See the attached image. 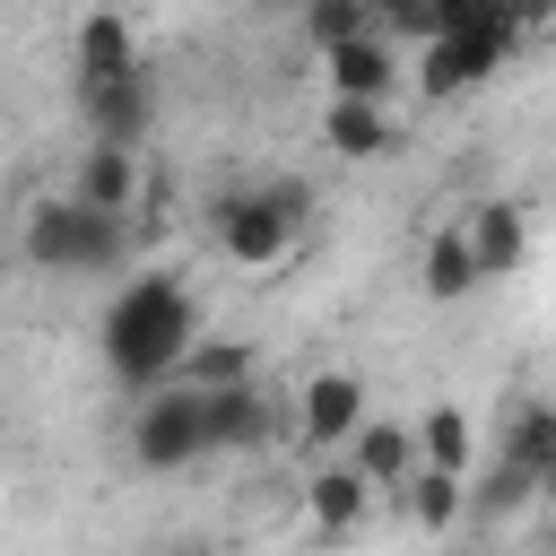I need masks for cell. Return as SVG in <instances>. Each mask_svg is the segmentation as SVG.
Returning a JSON list of instances; mask_svg holds the SVG:
<instances>
[{
    "label": "cell",
    "mask_w": 556,
    "mask_h": 556,
    "mask_svg": "<svg viewBox=\"0 0 556 556\" xmlns=\"http://www.w3.org/2000/svg\"><path fill=\"white\" fill-rule=\"evenodd\" d=\"M200 330H208V321H200V304H191V287H182L174 269H130V278L113 287V304H104L96 348H104V374H113L122 391H165V382L182 374V356H191Z\"/></svg>",
    "instance_id": "6da1fadb"
},
{
    "label": "cell",
    "mask_w": 556,
    "mask_h": 556,
    "mask_svg": "<svg viewBox=\"0 0 556 556\" xmlns=\"http://www.w3.org/2000/svg\"><path fill=\"white\" fill-rule=\"evenodd\" d=\"M130 243H139V217H96L78 208L70 191H43L17 208V235L9 252L43 278H122L130 269Z\"/></svg>",
    "instance_id": "7a4b0ae2"
},
{
    "label": "cell",
    "mask_w": 556,
    "mask_h": 556,
    "mask_svg": "<svg viewBox=\"0 0 556 556\" xmlns=\"http://www.w3.org/2000/svg\"><path fill=\"white\" fill-rule=\"evenodd\" d=\"M539 26H547V17H513V9L478 0V17H469V26H452V35L417 43V61H408V87H417V104H452V96L486 87V78L513 61V43H521V35H539Z\"/></svg>",
    "instance_id": "3957f363"
},
{
    "label": "cell",
    "mask_w": 556,
    "mask_h": 556,
    "mask_svg": "<svg viewBox=\"0 0 556 556\" xmlns=\"http://www.w3.org/2000/svg\"><path fill=\"white\" fill-rule=\"evenodd\" d=\"M304 217H313V191L304 182H252V191H217L208 200L217 261H235V269H278L295 252Z\"/></svg>",
    "instance_id": "277c9868"
},
{
    "label": "cell",
    "mask_w": 556,
    "mask_h": 556,
    "mask_svg": "<svg viewBox=\"0 0 556 556\" xmlns=\"http://www.w3.org/2000/svg\"><path fill=\"white\" fill-rule=\"evenodd\" d=\"M130 460L139 469H191L208 460V426H200V391L165 382V391H139V417H130Z\"/></svg>",
    "instance_id": "5b68a950"
},
{
    "label": "cell",
    "mask_w": 556,
    "mask_h": 556,
    "mask_svg": "<svg viewBox=\"0 0 556 556\" xmlns=\"http://www.w3.org/2000/svg\"><path fill=\"white\" fill-rule=\"evenodd\" d=\"M365 417H374V400H365V374H348V365L304 374V391L287 400V426H295L313 452H339V443H348Z\"/></svg>",
    "instance_id": "8992f818"
},
{
    "label": "cell",
    "mask_w": 556,
    "mask_h": 556,
    "mask_svg": "<svg viewBox=\"0 0 556 556\" xmlns=\"http://www.w3.org/2000/svg\"><path fill=\"white\" fill-rule=\"evenodd\" d=\"M70 96H78L87 148H139L156 130V70H130V78H104V87H70Z\"/></svg>",
    "instance_id": "52a82bcc"
},
{
    "label": "cell",
    "mask_w": 556,
    "mask_h": 556,
    "mask_svg": "<svg viewBox=\"0 0 556 556\" xmlns=\"http://www.w3.org/2000/svg\"><path fill=\"white\" fill-rule=\"evenodd\" d=\"M200 426H208V452H269V443L287 434V400L261 391V382L200 391Z\"/></svg>",
    "instance_id": "ba28073f"
},
{
    "label": "cell",
    "mask_w": 556,
    "mask_h": 556,
    "mask_svg": "<svg viewBox=\"0 0 556 556\" xmlns=\"http://www.w3.org/2000/svg\"><path fill=\"white\" fill-rule=\"evenodd\" d=\"M130 70H148L139 26L122 9H87L70 26V87H104V78H130Z\"/></svg>",
    "instance_id": "9c48e42d"
},
{
    "label": "cell",
    "mask_w": 556,
    "mask_h": 556,
    "mask_svg": "<svg viewBox=\"0 0 556 556\" xmlns=\"http://www.w3.org/2000/svg\"><path fill=\"white\" fill-rule=\"evenodd\" d=\"M70 200L96 208V217H139V200H148V156H139V148H78Z\"/></svg>",
    "instance_id": "30bf717a"
},
{
    "label": "cell",
    "mask_w": 556,
    "mask_h": 556,
    "mask_svg": "<svg viewBox=\"0 0 556 556\" xmlns=\"http://www.w3.org/2000/svg\"><path fill=\"white\" fill-rule=\"evenodd\" d=\"M321 78H330V104H391L408 87V61L382 35H356V43L321 52Z\"/></svg>",
    "instance_id": "8fae6325"
},
{
    "label": "cell",
    "mask_w": 556,
    "mask_h": 556,
    "mask_svg": "<svg viewBox=\"0 0 556 556\" xmlns=\"http://www.w3.org/2000/svg\"><path fill=\"white\" fill-rule=\"evenodd\" d=\"M330 460H339V469H348V478H356L365 495H391V486H400V478L417 469L408 417H365V426H356V434H348V443H339Z\"/></svg>",
    "instance_id": "7c38bea8"
},
{
    "label": "cell",
    "mask_w": 556,
    "mask_h": 556,
    "mask_svg": "<svg viewBox=\"0 0 556 556\" xmlns=\"http://www.w3.org/2000/svg\"><path fill=\"white\" fill-rule=\"evenodd\" d=\"M460 243H469L478 287H486V278H513V269L530 261V217H521V200H478V208L460 217Z\"/></svg>",
    "instance_id": "4fadbf2b"
},
{
    "label": "cell",
    "mask_w": 556,
    "mask_h": 556,
    "mask_svg": "<svg viewBox=\"0 0 556 556\" xmlns=\"http://www.w3.org/2000/svg\"><path fill=\"white\" fill-rule=\"evenodd\" d=\"M408 443H417V469H443V478H469V469H478V426H469V408H452V400L417 408V417H408Z\"/></svg>",
    "instance_id": "5bb4252c"
},
{
    "label": "cell",
    "mask_w": 556,
    "mask_h": 556,
    "mask_svg": "<svg viewBox=\"0 0 556 556\" xmlns=\"http://www.w3.org/2000/svg\"><path fill=\"white\" fill-rule=\"evenodd\" d=\"M321 148L348 165H374L400 148V122H391V104H321Z\"/></svg>",
    "instance_id": "9a60e30c"
},
{
    "label": "cell",
    "mask_w": 556,
    "mask_h": 556,
    "mask_svg": "<svg viewBox=\"0 0 556 556\" xmlns=\"http://www.w3.org/2000/svg\"><path fill=\"white\" fill-rule=\"evenodd\" d=\"M252 365H261L252 339H235V330H200L174 382H182V391H235V382H252Z\"/></svg>",
    "instance_id": "2e32d148"
},
{
    "label": "cell",
    "mask_w": 556,
    "mask_h": 556,
    "mask_svg": "<svg viewBox=\"0 0 556 556\" xmlns=\"http://www.w3.org/2000/svg\"><path fill=\"white\" fill-rule=\"evenodd\" d=\"M295 495H304V521H313L321 539H348V530H356V521L374 513V495H365V486H356V478H348L339 460H321V469H313V478H304Z\"/></svg>",
    "instance_id": "e0dca14e"
},
{
    "label": "cell",
    "mask_w": 556,
    "mask_h": 556,
    "mask_svg": "<svg viewBox=\"0 0 556 556\" xmlns=\"http://www.w3.org/2000/svg\"><path fill=\"white\" fill-rule=\"evenodd\" d=\"M504 469H521L530 486L556 478V408H547V400H521V408L504 417Z\"/></svg>",
    "instance_id": "ac0fdd59"
},
{
    "label": "cell",
    "mask_w": 556,
    "mask_h": 556,
    "mask_svg": "<svg viewBox=\"0 0 556 556\" xmlns=\"http://www.w3.org/2000/svg\"><path fill=\"white\" fill-rule=\"evenodd\" d=\"M460 495H469V478H443V469H408V478L391 486V504H400L426 539H452V530H460Z\"/></svg>",
    "instance_id": "d6986e66"
},
{
    "label": "cell",
    "mask_w": 556,
    "mask_h": 556,
    "mask_svg": "<svg viewBox=\"0 0 556 556\" xmlns=\"http://www.w3.org/2000/svg\"><path fill=\"white\" fill-rule=\"evenodd\" d=\"M469 287H478V269H469L460 226H434V235H426V252H417V295H426V304H460Z\"/></svg>",
    "instance_id": "ffe728a7"
},
{
    "label": "cell",
    "mask_w": 556,
    "mask_h": 556,
    "mask_svg": "<svg viewBox=\"0 0 556 556\" xmlns=\"http://www.w3.org/2000/svg\"><path fill=\"white\" fill-rule=\"evenodd\" d=\"M356 35H374V9H365V0H313V9H304V43H313V52H339V43H356Z\"/></svg>",
    "instance_id": "44dd1931"
},
{
    "label": "cell",
    "mask_w": 556,
    "mask_h": 556,
    "mask_svg": "<svg viewBox=\"0 0 556 556\" xmlns=\"http://www.w3.org/2000/svg\"><path fill=\"white\" fill-rule=\"evenodd\" d=\"M530 495H539V486H530L521 469H504V460H495V469H486V486H469V495H460V521H513Z\"/></svg>",
    "instance_id": "7402d4cb"
},
{
    "label": "cell",
    "mask_w": 556,
    "mask_h": 556,
    "mask_svg": "<svg viewBox=\"0 0 556 556\" xmlns=\"http://www.w3.org/2000/svg\"><path fill=\"white\" fill-rule=\"evenodd\" d=\"M0 269H9V243H0Z\"/></svg>",
    "instance_id": "603a6c76"
}]
</instances>
